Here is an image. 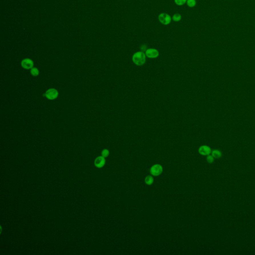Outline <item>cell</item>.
<instances>
[{
  "mask_svg": "<svg viewBox=\"0 0 255 255\" xmlns=\"http://www.w3.org/2000/svg\"><path fill=\"white\" fill-rule=\"evenodd\" d=\"M109 154H110V152H109V150H107V149H104L102 151V156H103L104 158H105L108 157L109 156Z\"/></svg>",
  "mask_w": 255,
  "mask_h": 255,
  "instance_id": "cell-15",
  "label": "cell"
},
{
  "mask_svg": "<svg viewBox=\"0 0 255 255\" xmlns=\"http://www.w3.org/2000/svg\"><path fill=\"white\" fill-rule=\"evenodd\" d=\"M158 19L160 23L164 25H168L171 23L172 18L168 14L166 13H162L160 14L158 17Z\"/></svg>",
  "mask_w": 255,
  "mask_h": 255,
  "instance_id": "cell-4",
  "label": "cell"
},
{
  "mask_svg": "<svg viewBox=\"0 0 255 255\" xmlns=\"http://www.w3.org/2000/svg\"><path fill=\"white\" fill-rule=\"evenodd\" d=\"M211 155L215 158H219L222 156V152L219 150H214L211 152Z\"/></svg>",
  "mask_w": 255,
  "mask_h": 255,
  "instance_id": "cell-10",
  "label": "cell"
},
{
  "mask_svg": "<svg viewBox=\"0 0 255 255\" xmlns=\"http://www.w3.org/2000/svg\"><path fill=\"white\" fill-rule=\"evenodd\" d=\"M106 163V160L105 158L102 156H98L96 158L94 162V164L98 168H102L105 166Z\"/></svg>",
  "mask_w": 255,
  "mask_h": 255,
  "instance_id": "cell-8",
  "label": "cell"
},
{
  "mask_svg": "<svg viewBox=\"0 0 255 255\" xmlns=\"http://www.w3.org/2000/svg\"><path fill=\"white\" fill-rule=\"evenodd\" d=\"M172 19L173 21H175V22L179 21L181 20V15L178 14V13L175 14L174 15H173V16H172Z\"/></svg>",
  "mask_w": 255,
  "mask_h": 255,
  "instance_id": "cell-12",
  "label": "cell"
},
{
  "mask_svg": "<svg viewBox=\"0 0 255 255\" xmlns=\"http://www.w3.org/2000/svg\"><path fill=\"white\" fill-rule=\"evenodd\" d=\"M146 57L150 59H156L159 56V51L155 49H148L146 51Z\"/></svg>",
  "mask_w": 255,
  "mask_h": 255,
  "instance_id": "cell-6",
  "label": "cell"
},
{
  "mask_svg": "<svg viewBox=\"0 0 255 255\" xmlns=\"http://www.w3.org/2000/svg\"><path fill=\"white\" fill-rule=\"evenodd\" d=\"M163 170L164 168L161 164H154L150 168V174L153 176H158L162 173Z\"/></svg>",
  "mask_w": 255,
  "mask_h": 255,
  "instance_id": "cell-2",
  "label": "cell"
},
{
  "mask_svg": "<svg viewBox=\"0 0 255 255\" xmlns=\"http://www.w3.org/2000/svg\"><path fill=\"white\" fill-rule=\"evenodd\" d=\"M198 152L202 156H207L210 154L212 151L209 146L206 145H203L199 148Z\"/></svg>",
  "mask_w": 255,
  "mask_h": 255,
  "instance_id": "cell-7",
  "label": "cell"
},
{
  "mask_svg": "<svg viewBox=\"0 0 255 255\" xmlns=\"http://www.w3.org/2000/svg\"><path fill=\"white\" fill-rule=\"evenodd\" d=\"M187 6H188L190 8H193L196 5V0H187Z\"/></svg>",
  "mask_w": 255,
  "mask_h": 255,
  "instance_id": "cell-13",
  "label": "cell"
},
{
  "mask_svg": "<svg viewBox=\"0 0 255 255\" xmlns=\"http://www.w3.org/2000/svg\"><path fill=\"white\" fill-rule=\"evenodd\" d=\"M144 182L147 185H152L154 182V176L151 174L147 175L144 178Z\"/></svg>",
  "mask_w": 255,
  "mask_h": 255,
  "instance_id": "cell-9",
  "label": "cell"
},
{
  "mask_svg": "<svg viewBox=\"0 0 255 255\" xmlns=\"http://www.w3.org/2000/svg\"><path fill=\"white\" fill-rule=\"evenodd\" d=\"M59 95V91L55 88H50L47 90L45 93V96L47 99L49 100H54L58 97Z\"/></svg>",
  "mask_w": 255,
  "mask_h": 255,
  "instance_id": "cell-3",
  "label": "cell"
},
{
  "mask_svg": "<svg viewBox=\"0 0 255 255\" xmlns=\"http://www.w3.org/2000/svg\"><path fill=\"white\" fill-rule=\"evenodd\" d=\"M187 2V0H174L175 4L177 6H183Z\"/></svg>",
  "mask_w": 255,
  "mask_h": 255,
  "instance_id": "cell-14",
  "label": "cell"
},
{
  "mask_svg": "<svg viewBox=\"0 0 255 255\" xmlns=\"http://www.w3.org/2000/svg\"><path fill=\"white\" fill-rule=\"evenodd\" d=\"M30 72L31 75L34 76V77H37L39 76V71L38 68L37 67H33V68H31L30 70Z\"/></svg>",
  "mask_w": 255,
  "mask_h": 255,
  "instance_id": "cell-11",
  "label": "cell"
},
{
  "mask_svg": "<svg viewBox=\"0 0 255 255\" xmlns=\"http://www.w3.org/2000/svg\"><path fill=\"white\" fill-rule=\"evenodd\" d=\"M132 61L138 66H142L146 61V55L143 51H138L134 53L132 57Z\"/></svg>",
  "mask_w": 255,
  "mask_h": 255,
  "instance_id": "cell-1",
  "label": "cell"
},
{
  "mask_svg": "<svg viewBox=\"0 0 255 255\" xmlns=\"http://www.w3.org/2000/svg\"><path fill=\"white\" fill-rule=\"evenodd\" d=\"M206 160L209 164H212L214 162V158L212 155L209 154V155L207 156Z\"/></svg>",
  "mask_w": 255,
  "mask_h": 255,
  "instance_id": "cell-16",
  "label": "cell"
},
{
  "mask_svg": "<svg viewBox=\"0 0 255 255\" xmlns=\"http://www.w3.org/2000/svg\"><path fill=\"white\" fill-rule=\"evenodd\" d=\"M21 66L23 68L29 70L33 68L34 66V63L33 61L30 59H25L21 61Z\"/></svg>",
  "mask_w": 255,
  "mask_h": 255,
  "instance_id": "cell-5",
  "label": "cell"
}]
</instances>
